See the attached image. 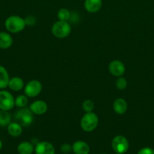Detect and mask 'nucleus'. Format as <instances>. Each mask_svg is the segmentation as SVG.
I'll return each instance as SVG.
<instances>
[{
	"mask_svg": "<svg viewBox=\"0 0 154 154\" xmlns=\"http://www.w3.org/2000/svg\"><path fill=\"white\" fill-rule=\"evenodd\" d=\"M25 20L17 15L8 17L5 22L6 29L11 33H18L24 30L26 26Z\"/></svg>",
	"mask_w": 154,
	"mask_h": 154,
	"instance_id": "nucleus-1",
	"label": "nucleus"
},
{
	"mask_svg": "<svg viewBox=\"0 0 154 154\" xmlns=\"http://www.w3.org/2000/svg\"><path fill=\"white\" fill-rule=\"evenodd\" d=\"M98 117L93 112H88L82 116L80 122L81 127L85 132H92L98 125Z\"/></svg>",
	"mask_w": 154,
	"mask_h": 154,
	"instance_id": "nucleus-2",
	"label": "nucleus"
},
{
	"mask_svg": "<svg viewBox=\"0 0 154 154\" xmlns=\"http://www.w3.org/2000/svg\"><path fill=\"white\" fill-rule=\"evenodd\" d=\"M52 34L58 38H64L71 32V26L67 21L58 20L54 23L51 28Z\"/></svg>",
	"mask_w": 154,
	"mask_h": 154,
	"instance_id": "nucleus-3",
	"label": "nucleus"
},
{
	"mask_svg": "<svg viewBox=\"0 0 154 154\" xmlns=\"http://www.w3.org/2000/svg\"><path fill=\"white\" fill-rule=\"evenodd\" d=\"M14 117L17 123L24 126H30L33 121V112L30 109L26 108H21V109L17 111Z\"/></svg>",
	"mask_w": 154,
	"mask_h": 154,
	"instance_id": "nucleus-4",
	"label": "nucleus"
},
{
	"mask_svg": "<svg viewBox=\"0 0 154 154\" xmlns=\"http://www.w3.org/2000/svg\"><path fill=\"white\" fill-rule=\"evenodd\" d=\"M14 99L7 90L0 91V110L10 111L14 107Z\"/></svg>",
	"mask_w": 154,
	"mask_h": 154,
	"instance_id": "nucleus-5",
	"label": "nucleus"
},
{
	"mask_svg": "<svg viewBox=\"0 0 154 154\" xmlns=\"http://www.w3.org/2000/svg\"><path fill=\"white\" fill-rule=\"evenodd\" d=\"M129 144L125 137L122 135H117L112 141V147L116 153L123 154L128 150Z\"/></svg>",
	"mask_w": 154,
	"mask_h": 154,
	"instance_id": "nucleus-6",
	"label": "nucleus"
},
{
	"mask_svg": "<svg viewBox=\"0 0 154 154\" xmlns=\"http://www.w3.org/2000/svg\"><path fill=\"white\" fill-rule=\"evenodd\" d=\"M42 89V84L37 80H33L27 84L24 88V93L27 97H36L41 93Z\"/></svg>",
	"mask_w": 154,
	"mask_h": 154,
	"instance_id": "nucleus-7",
	"label": "nucleus"
},
{
	"mask_svg": "<svg viewBox=\"0 0 154 154\" xmlns=\"http://www.w3.org/2000/svg\"><path fill=\"white\" fill-rule=\"evenodd\" d=\"M109 70L114 76L121 77L125 72V65L119 60H113L109 65Z\"/></svg>",
	"mask_w": 154,
	"mask_h": 154,
	"instance_id": "nucleus-8",
	"label": "nucleus"
},
{
	"mask_svg": "<svg viewBox=\"0 0 154 154\" xmlns=\"http://www.w3.org/2000/svg\"><path fill=\"white\" fill-rule=\"evenodd\" d=\"M30 111L36 115H42L45 114L48 110V105L44 101L37 100L33 102L30 106Z\"/></svg>",
	"mask_w": 154,
	"mask_h": 154,
	"instance_id": "nucleus-9",
	"label": "nucleus"
},
{
	"mask_svg": "<svg viewBox=\"0 0 154 154\" xmlns=\"http://www.w3.org/2000/svg\"><path fill=\"white\" fill-rule=\"evenodd\" d=\"M36 154H54L55 150L54 147L51 143L47 141L38 143L35 148Z\"/></svg>",
	"mask_w": 154,
	"mask_h": 154,
	"instance_id": "nucleus-10",
	"label": "nucleus"
},
{
	"mask_svg": "<svg viewBox=\"0 0 154 154\" xmlns=\"http://www.w3.org/2000/svg\"><path fill=\"white\" fill-rule=\"evenodd\" d=\"M72 150L75 154H88L90 152V147L85 141H78L74 143Z\"/></svg>",
	"mask_w": 154,
	"mask_h": 154,
	"instance_id": "nucleus-11",
	"label": "nucleus"
},
{
	"mask_svg": "<svg viewBox=\"0 0 154 154\" xmlns=\"http://www.w3.org/2000/svg\"><path fill=\"white\" fill-rule=\"evenodd\" d=\"M102 7V0H85V8L90 13L98 12Z\"/></svg>",
	"mask_w": 154,
	"mask_h": 154,
	"instance_id": "nucleus-12",
	"label": "nucleus"
},
{
	"mask_svg": "<svg viewBox=\"0 0 154 154\" xmlns=\"http://www.w3.org/2000/svg\"><path fill=\"white\" fill-rule=\"evenodd\" d=\"M13 44V38L9 33L5 32H0V48L8 49Z\"/></svg>",
	"mask_w": 154,
	"mask_h": 154,
	"instance_id": "nucleus-13",
	"label": "nucleus"
},
{
	"mask_svg": "<svg viewBox=\"0 0 154 154\" xmlns=\"http://www.w3.org/2000/svg\"><path fill=\"white\" fill-rule=\"evenodd\" d=\"M128 108V105L125 99L122 98L116 99L113 102V110L118 114H123Z\"/></svg>",
	"mask_w": 154,
	"mask_h": 154,
	"instance_id": "nucleus-14",
	"label": "nucleus"
},
{
	"mask_svg": "<svg viewBox=\"0 0 154 154\" xmlns=\"http://www.w3.org/2000/svg\"><path fill=\"white\" fill-rule=\"evenodd\" d=\"M24 81L19 77H13L10 78L8 87L13 91H20L24 88Z\"/></svg>",
	"mask_w": 154,
	"mask_h": 154,
	"instance_id": "nucleus-15",
	"label": "nucleus"
},
{
	"mask_svg": "<svg viewBox=\"0 0 154 154\" xmlns=\"http://www.w3.org/2000/svg\"><path fill=\"white\" fill-rule=\"evenodd\" d=\"M9 80L10 78L7 69L4 66H0V90H2L8 87Z\"/></svg>",
	"mask_w": 154,
	"mask_h": 154,
	"instance_id": "nucleus-16",
	"label": "nucleus"
},
{
	"mask_svg": "<svg viewBox=\"0 0 154 154\" xmlns=\"http://www.w3.org/2000/svg\"><path fill=\"white\" fill-rule=\"evenodd\" d=\"M22 126L17 122L11 123L8 126V132L12 137H18L22 134Z\"/></svg>",
	"mask_w": 154,
	"mask_h": 154,
	"instance_id": "nucleus-17",
	"label": "nucleus"
},
{
	"mask_svg": "<svg viewBox=\"0 0 154 154\" xmlns=\"http://www.w3.org/2000/svg\"><path fill=\"white\" fill-rule=\"evenodd\" d=\"M33 145L27 141L21 143L18 147V151L20 154H32L33 153Z\"/></svg>",
	"mask_w": 154,
	"mask_h": 154,
	"instance_id": "nucleus-18",
	"label": "nucleus"
},
{
	"mask_svg": "<svg viewBox=\"0 0 154 154\" xmlns=\"http://www.w3.org/2000/svg\"><path fill=\"white\" fill-rule=\"evenodd\" d=\"M11 117L10 114L7 111H2L0 110V126H8L11 123Z\"/></svg>",
	"mask_w": 154,
	"mask_h": 154,
	"instance_id": "nucleus-19",
	"label": "nucleus"
},
{
	"mask_svg": "<svg viewBox=\"0 0 154 154\" xmlns=\"http://www.w3.org/2000/svg\"><path fill=\"white\" fill-rule=\"evenodd\" d=\"M14 104L18 108H25L28 104V99L27 96L20 95L14 99Z\"/></svg>",
	"mask_w": 154,
	"mask_h": 154,
	"instance_id": "nucleus-20",
	"label": "nucleus"
},
{
	"mask_svg": "<svg viewBox=\"0 0 154 154\" xmlns=\"http://www.w3.org/2000/svg\"><path fill=\"white\" fill-rule=\"evenodd\" d=\"M71 13L68 9L66 8H60L57 12V17L59 20L61 21H67L70 19Z\"/></svg>",
	"mask_w": 154,
	"mask_h": 154,
	"instance_id": "nucleus-21",
	"label": "nucleus"
},
{
	"mask_svg": "<svg viewBox=\"0 0 154 154\" xmlns=\"http://www.w3.org/2000/svg\"><path fill=\"white\" fill-rule=\"evenodd\" d=\"M82 109L85 111L86 113L88 112H92L94 109V103L91 100H87L85 101L82 103Z\"/></svg>",
	"mask_w": 154,
	"mask_h": 154,
	"instance_id": "nucleus-22",
	"label": "nucleus"
},
{
	"mask_svg": "<svg viewBox=\"0 0 154 154\" xmlns=\"http://www.w3.org/2000/svg\"><path fill=\"white\" fill-rule=\"evenodd\" d=\"M116 87L120 90H123L127 87V81L124 78H119L116 81Z\"/></svg>",
	"mask_w": 154,
	"mask_h": 154,
	"instance_id": "nucleus-23",
	"label": "nucleus"
},
{
	"mask_svg": "<svg viewBox=\"0 0 154 154\" xmlns=\"http://www.w3.org/2000/svg\"><path fill=\"white\" fill-rule=\"evenodd\" d=\"M137 154H154V150L150 147H143L139 150Z\"/></svg>",
	"mask_w": 154,
	"mask_h": 154,
	"instance_id": "nucleus-24",
	"label": "nucleus"
},
{
	"mask_svg": "<svg viewBox=\"0 0 154 154\" xmlns=\"http://www.w3.org/2000/svg\"><path fill=\"white\" fill-rule=\"evenodd\" d=\"M71 150V147L69 144H65L62 145L61 147V152L63 153H69Z\"/></svg>",
	"mask_w": 154,
	"mask_h": 154,
	"instance_id": "nucleus-25",
	"label": "nucleus"
},
{
	"mask_svg": "<svg viewBox=\"0 0 154 154\" xmlns=\"http://www.w3.org/2000/svg\"><path fill=\"white\" fill-rule=\"evenodd\" d=\"M2 142L1 140H0V150L2 149Z\"/></svg>",
	"mask_w": 154,
	"mask_h": 154,
	"instance_id": "nucleus-26",
	"label": "nucleus"
},
{
	"mask_svg": "<svg viewBox=\"0 0 154 154\" xmlns=\"http://www.w3.org/2000/svg\"><path fill=\"white\" fill-rule=\"evenodd\" d=\"M102 154H106V153H102Z\"/></svg>",
	"mask_w": 154,
	"mask_h": 154,
	"instance_id": "nucleus-27",
	"label": "nucleus"
}]
</instances>
